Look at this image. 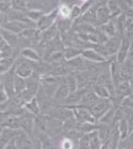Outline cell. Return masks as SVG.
<instances>
[{
    "label": "cell",
    "mask_w": 133,
    "mask_h": 149,
    "mask_svg": "<svg viewBox=\"0 0 133 149\" xmlns=\"http://www.w3.org/2000/svg\"><path fill=\"white\" fill-rule=\"evenodd\" d=\"M35 98L39 103L42 114H50L52 110L54 109H53V98L47 95L44 88H40L38 91L35 95Z\"/></svg>",
    "instance_id": "6da1fadb"
},
{
    "label": "cell",
    "mask_w": 133,
    "mask_h": 149,
    "mask_svg": "<svg viewBox=\"0 0 133 149\" xmlns=\"http://www.w3.org/2000/svg\"><path fill=\"white\" fill-rule=\"evenodd\" d=\"M19 118H20V129L32 137L35 129V115L24 109L23 113L19 116Z\"/></svg>",
    "instance_id": "7a4b0ae2"
},
{
    "label": "cell",
    "mask_w": 133,
    "mask_h": 149,
    "mask_svg": "<svg viewBox=\"0 0 133 149\" xmlns=\"http://www.w3.org/2000/svg\"><path fill=\"white\" fill-rule=\"evenodd\" d=\"M72 109L74 110V114L77 121L81 122V123H91V124L97 123V120L95 119V117L91 114V110L86 109V107H72Z\"/></svg>",
    "instance_id": "3957f363"
},
{
    "label": "cell",
    "mask_w": 133,
    "mask_h": 149,
    "mask_svg": "<svg viewBox=\"0 0 133 149\" xmlns=\"http://www.w3.org/2000/svg\"><path fill=\"white\" fill-rule=\"evenodd\" d=\"M113 105L112 100H103V98H100L93 107H89V110H91V114L95 117L96 120H100V118L102 116L103 114L107 111L108 109H110Z\"/></svg>",
    "instance_id": "277c9868"
},
{
    "label": "cell",
    "mask_w": 133,
    "mask_h": 149,
    "mask_svg": "<svg viewBox=\"0 0 133 149\" xmlns=\"http://www.w3.org/2000/svg\"><path fill=\"white\" fill-rule=\"evenodd\" d=\"M14 140H15L17 149H33L32 137L21 129L17 130Z\"/></svg>",
    "instance_id": "5b68a950"
},
{
    "label": "cell",
    "mask_w": 133,
    "mask_h": 149,
    "mask_svg": "<svg viewBox=\"0 0 133 149\" xmlns=\"http://www.w3.org/2000/svg\"><path fill=\"white\" fill-rule=\"evenodd\" d=\"M122 39H123V36L120 34H117L111 38H108L107 41L104 43L105 48H106V50H107L110 57L114 58L116 56L118 50H119L120 46H121Z\"/></svg>",
    "instance_id": "8992f818"
},
{
    "label": "cell",
    "mask_w": 133,
    "mask_h": 149,
    "mask_svg": "<svg viewBox=\"0 0 133 149\" xmlns=\"http://www.w3.org/2000/svg\"><path fill=\"white\" fill-rule=\"evenodd\" d=\"M130 46H131V39H129L126 36H123L121 46L118 50L115 59H116L118 64H122L128 57V53H129Z\"/></svg>",
    "instance_id": "52a82bcc"
},
{
    "label": "cell",
    "mask_w": 133,
    "mask_h": 149,
    "mask_svg": "<svg viewBox=\"0 0 133 149\" xmlns=\"http://www.w3.org/2000/svg\"><path fill=\"white\" fill-rule=\"evenodd\" d=\"M119 74L121 81H129L133 79V62L126 59L122 64H119Z\"/></svg>",
    "instance_id": "ba28073f"
},
{
    "label": "cell",
    "mask_w": 133,
    "mask_h": 149,
    "mask_svg": "<svg viewBox=\"0 0 133 149\" xmlns=\"http://www.w3.org/2000/svg\"><path fill=\"white\" fill-rule=\"evenodd\" d=\"M98 100H100V97L95 95V93L93 92V88H91V90H88L84 93V95H83V97H81V102H79V104L77 105V107H86V109H89V107H93Z\"/></svg>",
    "instance_id": "9c48e42d"
},
{
    "label": "cell",
    "mask_w": 133,
    "mask_h": 149,
    "mask_svg": "<svg viewBox=\"0 0 133 149\" xmlns=\"http://www.w3.org/2000/svg\"><path fill=\"white\" fill-rule=\"evenodd\" d=\"M115 116H116V107L112 105L107 111L97 121L98 124H103V125H114L115 124Z\"/></svg>",
    "instance_id": "30bf717a"
},
{
    "label": "cell",
    "mask_w": 133,
    "mask_h": 149,
    "mask_svg": "<svg viewBox=\"0 0 133 149\" xmlns=\"http://www.w3.org/2000/svg\"><path fill=\"white\" fill-rule=\"evenodd\" d=\"M17 130L9 128H3L1 134H0V149H4L7 146V144L15 138Z\"/></svg>",
    "instance_id": "8fae6325"
},
{
    "label": "cell",
    "mask_w": 133,
    "mask_h": 149,
    "mask_svg": "<svg viewBox=\"0 0 133 149\" xmlns=\"http://www.w3.org/2000/svg\"><path fill=\"white\" fill-rule=\"evenodd\" d=\"M83 56L84 59H86L88 61L91 62V63H95V64H102L107 61L104 57H102L100 54H98L95 50H91V49L84 51Z\"/></svg>",
    "instance_id": "7c38bea8"
},
{
    "label": "cell",
    "mask_w": 133,
    "mask_h": 149,
    "mask_svg": "<svg viewBox=\"0 0 133 149\" xmlns=\"http://www.w3.org/2000/svg\"><path fill=\"white\" fill-rule=\"evenodd\" d=\"M70 93H71V92H70L69 88L65 84H62V85L58 86L54 97H53V102H63V103H64V102L69 97Z\"/></svg>",
    "instance_id": "4fadbf2b"
},
{
    "label": "cell",
    "mask_w": 133,
    "mask_h": 149,
    "mask_svg": "<svg viewBox=\"0 0 133 149\" xmlns=\"http://www.w3.org/2000/svg\"><path fill=\"white\" fill-rule=\"evenodd\" d=\"M93 92L100 98H103V100H111L113 95V91H111L109 88L100 85H95L93 86Z\"/></svg>",
    "instance_id": "5bb4252c"
},
{
    "label": "cell",
    "mask_w": 133,
    "mask_h": 149,
    "mask_svg": "<svg viewBox=\"0 0 133 149\" xmlns=\"http://www.w3.org/2000/svg\"><path fill=\"white\" fill-rule=\"evenodd\" d=\"M97 20L101 25H104V24L108 23L109 21L112 19V16H111L109 10H108L107 6L106 5H102L97 10Z\"/></svg>",
    "instance_id": "9a60e30c"
},
{
    "label": "cell",
    "mask_w": 133,
    "mask_h": 149,
    "mask_svg": "<svg viewBox=\"0 0 133 149\" xmlns=\"http://www.w3.org/2000/svg\"><path fill=\"white\" fill-rule=\"evenodd\" d=\"M3 128H9L13 130H19L20 129V118L17 115L8 114L5 122L3 124Z\"/></svg>",
    "instance_id": "2e32d148"
},
{
    "label": "cell",
    "mask_w": 133,
    "mask_h": 149,
    "mask_svg": "<svg viewBox=\"0 0 133 149\" xmlns=\"http://www.w3.org/2000/svg\"><path fill=\"white\" fill-rule=\"evenodd\" d=\"M89 143H91V149H100L103 145V142L101 140L100 133L97 131V128L94 129L91 132H89Z\"/></svg>",
    "instance_id": "e0dca14e"
},
{
    "label": "cell",
    "mask_w": 133,
    "mask_h": 149,
    "mask_svg": "<svg viewBox=\"0 0 133 149\" xmlns=\"http://www.w3.org/2000/svg\"><path fill=\"white\" fill-rule=\"evenodd\" d=\"M24 109L26 110H28L29 112H31L32 114H34L35 116L36 115L42 114V111H41V109L39 107V103H38L37 100H36L35 97H34L32 100H30L29 102L26 103V104L24 105Z\"/></svg>",
    "instance_id": "ac0fdd59"
},
{
    "label": "cell",
    "mask_w": 133,
    "mask_h": 149,
    "mask_svg": "<svg viewBox=\"0 0 133 149\" xmlns=\"http://www.w3.org/2000/svg\"><path fill=\"white\" fill-rule=\"evenodd\" d=\"M102 28H103V33H104V35L107 38H111V37H113V36L118 34L116 24H115V22H113L112 20H110L108 23L102 25Z\"/></svg>",
    "instance_id": "d6986e66"
},
{
    "label": "cell",
    "mask_w": 133,
    "mask_h": 149,
    "mask_svg": "<svg viewBox=\"0 0 133 149\" xmlns=\"http://www.w3.org/2000/svg\"><path fill=\"white\" fill-rule=\"evenodd\" d=\"M78 149H91L89 134L84 133L78 139Z\"/></svg>",
    "instance_id": "ffe728a7"
},
{
    "label": "cell",
    "mask_w": 133,
    "mask_h": 149,
    "mask_svg": "<svg viewBox=\"0 0 133 149\" xmlns=\"http://www.w3.org/2000/svg\"><path fill=\"white\" fill-rule=\"evenodd\" d=\"M14 88H15L16 95H19V93H23L24 91L27 88V85H26L25 81H24L22 79L17 78L15 79V81H14Z\"/></svg>",
    "instance_id": "44dd1931"
},
{
    "label": "cell",
    "mask_w": 133,
    "mask_h": 149,
    "mask_svg": "<svg viewBox=\"0 0 133 149\" xmlns=\"http://www.w3.org/2000/svg\"><path fill=\"white\" fill-rule=\"evenodd\" d=\"M65 85L69 88L70 92H76L78 90V83H77V79L72 78V77H67L66 80H65Z\"/></svg>",
    "instance_id": "7402d4cb"
},
{
    "label": "cell",
    "mask_w": 133,
    "mask_h": 149,
    "mask_svg": "<svg viewBox=\"0 0 133 149\" xmlns=\"http://www.w3.org/2000/svg\"><path fill=\"white\" fill-rule=\"evenodd\" d=\"M75 140L70 137H66L61 140L60 143V148L59 149H75Z\"/></svg>",
    "instance_id": "603a6c76"
},
{
    "label": "cell",
    "mask_w": 133,
    "mask_h": 149,
    "mask_svg": "<svg viewBox=\"0 0 133 149\" xmlns=\"http://www.w3.org/2000/svg\"><path fill=\"white\" fill-rule=\"evenodd\" d=\"M60 14H61L63 18H68L71 14V9L67 5H62L60 7Z\"/></svg>",
    "instance_id": "cb8c5ba5"
},
{
    "label": "cell",
    "mask_w": 133,
    "mask_h": 149,
    "mask_svg": "<svg viewBox=\"0 0 133 149\" xmlns=\"http://www.w3.org/2000/svg\"><path fill=\"white\" fill-rule=\"evenodd\" d=\"M7 116H8V113L7 112H4L2 110H0V126L3 127V124L5 122Z\"/></svg>",
    "instance_id": "d4e9b609"
},
{
    "label": "cell",
    "mask_w": 133,
    "mask_h": 149,
    "mask_svg": "<svg viewBox=\"0 0 133 149\" xmlns=\"http://www.w3.org/2000/svg\"><path fill=\"white\" fill-rule=\"evenodd\" d=\"M4 149H17V146H16V143H15V140H11L10 142L7 144V146Z\"/></svg>",
    "instance_id": "484cf974"
},
{
    "label": "cell",
    "mask_w": 133,
    "mask_h": 149,
    "mask_svg": "<svg viewBox=\"0 0 133 149\" xmlns=\"http://www.w3.org/2000/svg\"><path fill=\"white\" fill-rule=\"evenodd\" d=\"M127 59L130 60L131 62H133V44L132 43H131V46H130V50H129V53H128Z\"/></svg>",
    "instance_id": "4316f807"
},
{
    "label": "cell",
    "mask_w": 133,
    "mask_h": 149,
    "mask_svg": "<svg viewBox=\"0 0 133 149\" xmlns=\"http://www.w3.org/2000/svg\"><path fill=\"white\" fill-rule=\"evenodd\" d=\"M100 149H111L109 143H103V145L101 146Z\"/></svg>",
    "instance_id": "83f0119b"
},
{
    "label": "cell",
    "mask_w": 133,
    "mask_h": 149,
    "mask_svg": "<svg viewBox=\"0 0 133 149\" xmlns=\"http://www.w3.org/2000/svg\"><path fill=\"white\" fill-rule=\"evenodd\" d=\"M2 130H3V127H1V126H0V134H1Z\"/></svg>",
    "instance_id": "f1b7e54d"
},
{
    "label": "cell",
    "mask_w": 133,
    "mask_h": 149,
    "mask_svg": "<svg viewBox=\"0 0 133 149\" xmlns=\"http://www.w3.org/2000/svg\"><path fill=\"white\" fill-rule=\"evenodd\" d=\"M81 1H83V2H86L88 0H81Z\"/></svg>",
    "instance_id": "f546056e"
},
{
    "label": "cell",
    "mask_w": 133,
    "mask_h": 149,
    "mask_svg": "<svg viewBox=\"0 0 133 149\" xmlns=\"http://www.w3.org/2000/svg\"><path fill=\"white\" fill-rule=\"evenodd\" d=\"M132 9H133V5H132Z\"/></svg>",
    "instance_id": "4dcf8cb0"
}]
</instances>
